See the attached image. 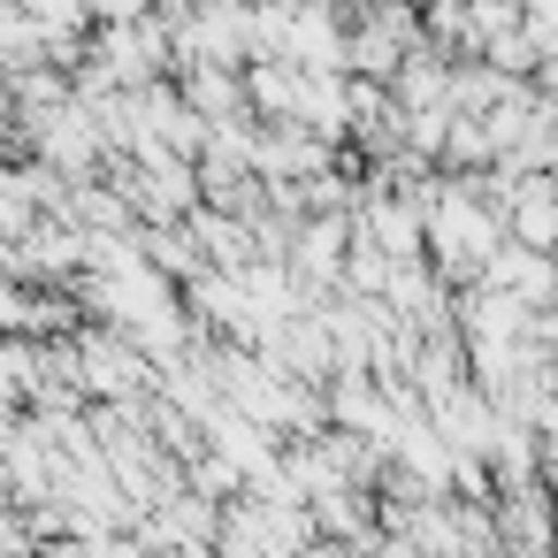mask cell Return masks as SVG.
I'll use <instances>...</instances> for the list:
<instances>
[{"label": "cell", "instance_id": "1", "mask_svg": "<svg viewBox=\"0 0 558 558\" xmlns=\"http://www.w3.org/2000/svg\"><path fill=\"white\" fill-rule=\"evenodd\" d=\"M512 9H520L527 47H535V54H558V0H512Z\"/></svg>", "mask_w": 558, "mask_h": 558}, {"label": "cell", "instance_id": "2", "mask_svg": "<svg viewBox=\"0 0 558 558\" xmlns=\"http://www.w3.org/2000/svg\"><path fill=\"white\" fill-rule=\"evenodd\" d=\"M535 93L558 108V54H543V62H535Z\"/></svg>", "mask_w": 558, "mask_h": 558}]
</instances>
